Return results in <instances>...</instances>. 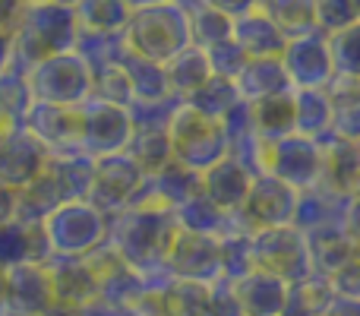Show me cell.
I'll use <instances>...</instances> for the list:
<instances>
[{
    "mask_svg": "<svg viewBox=\"0 0 360 316\" xmlns=\"http://www.w3.org/2000/svg\"><path fill=\"white\" fill-rule=\"evenodd\" d=\"M25 4H29V0H0V29H10V32L16 29Z\"/></svg>",
    "mask_w": 360,
    "mask_h": 316,
    "instance_id": "obj_39",
    "label": "cell"
},
{
    "mask_svg": "<svg viewBox=\"0 0 360 316\" xmlns=\"http://www.w3.org/2000/svg\"><path fill=\"white\" fill-rule=\"evenodd\" d=\"M124 152L143 168V174H155V171H162L165 165L174 161L171 139H168L165 127H133V137Z\"/></svg>",
    "mask_w": 360,
    "mask_h": 316,
    "instance_id": "obj_27",
    "label": "cell"
},
{
    "mask_svg": "<svg viewBox=\"0 0 360 316\" xmlns=\"http://www.w3.org/2000/svg\"><path fill=\"white\" fill-rule=\"evenodd\" d=\"M205 57H209L212 76H221V80H234V76L243 70V63H247V54L240 51V44H237L234 38L205 48Z\"/></svg>",
    "mask_w": 360,
    "mask_h": 316,
    "instance_id": "obj_34",
    "label": "cell"
},
{
    "mask_svg": "<svg viewBox=\"0 0 360 316\" xmlns=\"http://www.w3.org/2000/svg\"><path fill=\"white\" fill-rule=\"evenodd\" d=\"M124 44L130 54L152 63H168L184 48L193 44L190 13L184 4H155L139 6L124 25Z\"/></svg>",
    "mask_w": 360,
    "mask_h": 316,
    "instance_id": "obj_3",
    "label": "cell"
},
{
    "mask_svg": "<svg viewBox=\"0 0 360 316\" xmlns=\"http://www.w3.org/2000/svg\"><path fill=\"white\" fill-rule=\"evenodd\" d=\"M127 80H130V89H133V101H165V99H174L168 89V76H165V67L162 63H152V61H143V57L130 54L127 51L124 61Z\"/></svg>",
    "mask_w": 360,
    "mask_h": 316,
    "instance_id": "obj_28",
    "label": "cell"
},
{
    "mask_svg": "<svg viewBox=\"0 0 360 316\" xmlns=\"http://www.w3.org/2000/svg\"><path fill=\"white\" fill-rule=\"evenodd\" d=\"M250 266L278 275L288 285L313 275L304 231L294 228V225L253 231V234H250Z\"/></svg>",
    "mask_w": 360,
    "mask_h": 316,
    "instance_id": "obj_6",
    "label": "cell"
},
{
    "mask_svg": "<svg viewBox=\"0 0 360 316\" xmlns=\"http://www.w3.org/2000/svg\"><path fill=\"white\" fill-rule=\"evenodd\" d=\"M186 13H190V35H193V44H196V48L205 51V48H212V44L228 42L231 38L234 19H228L224 13L205 6L202 0H199V4H190Z\"/></svg>",
    "mask_w": 360,
    "mask_h": 316,
    "instance_id": "obj_33",
    "label": "cell"
},
{
    "mask_svg": "<svg viewBox=\"0 0 360 316\" xmlns=\"http://www.w3.org/2000/svg\"><path fill=\"white\" fill-rule=\"evenodd\" d=\"M326 38H329V54H332L335 76L360 80V19L342 25L335 32H326Z\"/></svg>",
    "mask_w": 360,
    "mask_h": 316,
    "instance_id": "obj_32",
    "label": "cell"
},
{
    "mask_svg": "<svg viewBox=\"0 0 360 316\" xmlns=\"http://www.w3.org/2000/svg\"><path fill=\"white\" fill-rule=\"evenodd\" d=\"M313 4H316V25L323 32H335L357 19L354 0H313Z\"/></svg>",
    "mask_w": 360,
    "mask_h": 316,
    "instance_id": "obj_35",
    "label": "cell"
},
{
    "mask_svg": "<svg viewBox=\"0 0 360 316\" xmlns=\"http://www.w3.org/2000/svg\"><path fill=\"white\" fill-rule=\"evenodd\" d=\"M335 301V288L326 275H307V279L288 285V301L281 316H326L329 304Z\"/></svg>",
    "mask_w": 360,
    "mask_h": 316,
    "instance_id": "obj_25",
    "label": "cell"
},
{
    "mask_svg": "<svg viewBox=\"0 0 360 316\" xmlns=\"http://www.w3.org/2000/svg\"><path fill=\"white\" fill-rule=\"evenodd\" d=\"M281 63H285V73L291 80V89H326L335 76L329 38L323 29L288 38L285 51H281Z\"/></svg>",
    "mask_w": 360,
    "mask_h": 316,
    "instance_id": "obj_12",
    "label": "cell"
},
{
    "mask_svg": "<svg viewBox=\"0 0 360 316\" xmlns=\"http://www.w3.org/2000/svg\"><path fill=\"white\" fill-rule=\"evenodd\" d=\"M231 38L240 44V51L247 57H281V51H285V44H288V35L259 6L234 19Z\"/></svg>",
    "mask_w": 360,
    "mask_h": 316,
    "instance_id": "obj_20",
    "label": "cell"
},
{
    "mask_svg": "<svg viewBox=\"0 0 360 316\" xmlns=\"http://www.w3.org/2000/svg\"><path fill=\"white\" fill-rule=\"evenodd\" d=\"M250 184H253V174L231 156H224L218 165H212L209 171H202V193L224 212V215H234V212L240 209L247 193H250Z\"/></svg>",
    "mask_w": 360,
    "mask_h": 316,
    "instance_id": "obj_18",
    "label": "cell"
},
{
    "mask_svg": "<svg viewBox=\"0 0 360 316\" xmlns=\"http://www.w3.org/2000/svg\"><path fill=\"white\" fill-rule=\"evenodd\" d=\"M16 218V190L0 184V225L13 222Z\"/></svg>",
    "mask_w": 360,
    "mask_h": 316,
    "instance_id": "obj_40",
    "label": "cell"
},
{
    "mask_svg": "<svg viewBox=\"0 0 360 316\" xmlns=\"http://www.w3.org/2000/svg\"><path fill=\"white\" fill-rule=\"evenodd\" d=\"M297 196L291 184L272 177V174H256L243 206L234 212V225L243 231H262V228H281V225H294V212H297Z\"/></svg>",
    "mask_w": 360,
    "mask_h": 316,
    "instance_id": "obj_9",
    "label": "cell"
},
{
    "mask_svg": "<svg viewBox=\"0 0 360 316\" xmlns=\"http://www.w3.org/2000/svg\"><path fill=\"white\" fill-rule=\"evenodd\" d=\"M48 161L51 152L25 127H19L0 143V184L10 190H22L48 168Z\"/></svg>",
    "mask_w": 360,
    "mask_h": 316,
    "instance_id": "obj_15",
    "label": "cell"
},
{
    "mask_svg": "<svg viewBox=\"0 0 360 316\" xmlns=\"http://www.w3.org/2000/svg\"><path fill=\"white\" fill-rule=\"evenodd\" d=\"M262 174L291 184L294 190H310L323 177V146L319 139L288 133L281 139H262Z\"/></svg>",
    "mask_w": 360,
    "mask_h": 316,
    "instance_id": "obj_8",
    "label": "cell"
},
{
    "mask_svg": "<svg viewBox=\"0 0 360 316\" xmlns=\"http://www.w3.org/2000/svg\"><path fill=\"white\" fill-rule=\"evenodd\" d=\"M79 23L70 6H57L48 0H29L13 29V70L25 73L38 61L51 54L73 51L79 42Z\"/></svg>",
    "mask_w": 360,
    "mask_h": 316,
    "instance_id": "obj_1",
    "label": "cell"
},
{
    "mask_svg": "<svg viewBox=\"0 0 360 316\" xmlns=\"http://www.w3.org/2000/svg\"><path fill=\"white\" fill-rule=\"evenodd\" d=\"M202 4L212 6V10H218V13H224L228 19H237V16H243V13L256 10L259 0H202Z\"/></svg>",
    "mask_w": 360,
    "mask_h": 316,
    "instance_id": "obj_38",
    "label": "cell"
},
{
    "mask_svg": "<svg viewBox=\"0 0 360 316\" xmlns=\"http://www.w3.org/2000/svg\"><path fill=\"white\" fill-rule=\"evenodd\" d=\"M323 146V177L319 187H326L329 193L351 199L360 193V143L342 139L335 133H329L326 139H319Z\"/></svg>",
    "mask_w": 360,
    "mask_h": 316,
    "instance_id": "obj_17",
    "label": "cell"
},
{
    "mask_svg": "<svg viewBox=\"0 0 360 316\" xmlns=\"http://www.w3.org/2000/svg\"><path fill=\"white\" fill-rule=\"evenodd\" d=\"M114 222L111 247L130 263L133 269L139 263L165 266L171 253L180 225L174 218V209H165L155 203H133L124 212H117Z\"/></svg>",
    "mask_w": 360,
    "mask_h": 316,
    "instance_id": "obj_2",
    "label": "cell"
},
{
    "mask_svg": "<svg viewBox=\"0 0 360 316\" xmlns=\"http://www.w3.org/2000/svg\"><path fill=\"white\" fill-rule=\"evenodd\" d=\"M168 139H171V152L174 161L190 171L202 174L212 165H218L228 156V133L224 124L215 118H205L196 108H190L186 101H180L168 120Z\"/></svg>",
    "mask_w": 360,
    "mask_h": 316,
    "instance_id": "obj_4",
    "label": "cell"
},
{
    "mask_svg": "<svg viewBox=\"0 0 360 316\" xmlns=\"http://www.w3.org/2000/svg\"><path fill=\"white\" fill-rule=\"evenodd\" d=\"M186 105L196 108L199 114L205 118H215V120H224L237 105H240V95H237V86L234 80H221V76H212L205 80L196 92L186 99Z\"/></svg>",
    "mask_w": 360,
    "mask_h": 316,
    "instance_id": "obj_31",
    "label": "cell"
},
{
    "mask_svg": "<svg viewBox=\"0 0 360 316\" xmlns=\"http://www.w3.org/2000/svg\"><path fill=\"white\" fill-rule=\"evenodd\" d=\"M19 127H22V124H19V120H16V118H13V114H10V111H6V108H4V105H0V143H4V139H6V137H10V133H13V130H19Z\"/></svg>",
    "mask_w": 360,
    "mask_h": 316,
    "instance_id": "obj_42",
    "label": "cell"
},
{
    "mask_svg": "<svg viewBox=\"0 0 360 316\" xmlns=\"http://www.w3.org/2000/svg\"><path fill=\"white\" fill-rule=\"evenodd\" d=\"M44 234L54 250L67 256H86L98 244H105L108 234V215L95 209L89 199H70L60 203L48 218H44Z\"/></svg>",
    "mask_w": 360,
    "mask_h": 316,
    "instance_id": "obj_7",
    "label": "cell"
},
{
    "mask_svg": "<svg viewBox=\"0 0 360 316\" xmlns=\"http://www.w3.org/2000/svg\"><path fill=\"white\" fill-rule=\"evenodd\" d=\"M342 228H345V234L351 237V244H354V250H357V256H360V193L348 199V209H345Z\"/></svg>",
    "mask_w": 360,
    "mask_h": 316,
    "instance_id": "obj_37",
    "label": "cell"
},
{
    "mask_svg": "<svg viewBox=\"0 0 360 316\" xmlns=\"http://www.w3.org/2000/svg\"><path fill=\"white\" fill-rule=\"evenodd\" d=\"M165 76H168L171 95L180 99V101H186L205 80H212L209 57H205L202 48L190 44V48H184L177 57H171V61L165 63Z\"/></svg>",
    "mask_w": 360,
    "mask_h": 316,
    "instance_id": "obj_24",
    "label": "cell"
},
{
    "mask_svg": "<svg viewBox=\"0 0 360 316\" xmlns=\"http://www.w3.org/2000/svg\"><path fill=\"white\" fill-rule=\"evenodd\" d=\"M76 23L82 32H98V35H124V25L130 19L133 6L127 0H79L73 6Z\"/></svg>",
    "mask_w": 360,
    "mask_h": 316,
    "instance_id": "obj_26",
    "label": "cell"
},
{
    "mask_svg": "<svg viewBox=\"0 0 360 316\" xmlns=\"http://www.w3.org/2000/svg\"><path fill=\"white\" fill-rule=\"evenodd\" d=\"M22 127L51 152V156H70L82 152V105H48V101H32L25 111Z\"/></svg>",
    "mask_w": 360,
    "mask_h": 316,
    "instance_id": "obj_11",
    "label": "cell"
},
{
    "mask_svg": "<svg viewBox=\"0 0 360 316\" xmlns=\"http://www.w3.org/2000/svg\"><path fill=\"white\" fill-rule=\"evenodd\" d=\"M304 237H307V250H310L313 272L326 275V279H332L338 269L348 266V263L357 256L354 244H351V237L345 234L342 225H326V228L304 231Z\"/></svg>",
    "mask_w": 360,
    "mask_h": 316,
    "instance_id": "obj_21",
    "label": "cell"
},
{
    "mask_svg": "<svg viewBox=\"0 0 360 316\" xmlns=\"http://www.w3.org/2000/svg\"><path fill=\"white\" fill-rule=\"evenodd\" d=\"M165 266L171 269L174 279H190V282H205L215 285L224 279L221 269V241L218 234H196V231H177L171 253Z\"/></svg>",
    "mask_w": 360,
    "mask_h": 316,
    "instance_id": "obj_14",
    "label": "cell"
},
{
    "mask_svg": "<svg viewBox=\"0 0 360 316\" xmlns=\"http://www.w3.org/2000/svg\"><path fill=\"white\" fill-rule=\"evenodd\" d=\"M259 10L266 13L288 38L319 29L316 4H313V0H259Z\"/></svg>",
    "mask_w": 360,
    "mask_h": 316,
    "instance_id": "obj_29",
    "label": "cell"
},
{
    "mask_svg": "<svg viewBox=\"0 0 360 316\" xmlns=\"http://www.w3.org/2000/svg\"><path fill=\"white\" fill-rule=\"evenodd\" d=\"M329 282H332V288H335V294H345V298H360V256H354L348 266L338 269Z\"/></svg>",
    "mask_w": 360,
    "mask_h": 316,
    "instance_id": "obj_36",
    "label": "cell"
},
{
    "mask_svg": "<svg viewBox=\"0 0 360 316\" xmlns=\"http://www.w3.org/2000/svg\"><path fill=\"white\" fill-rule=\"evenodd\" d=\"M25 82L32 89V99L48 105L79 108L92 99V70L76 51L38 61L32 70H25Z\"/></svg>",
    "mask_w": 360,
    "mask_h": 316,
    "instance_id": "obj_5",
    "label": "cell"
},
{
    "mask_svg": "<svg viewBox=\"0 0 360 316\" xmlns=\"http://www.w3.org/2000/svg\"><path fill=\"white\" fill-rule=\"evenodd\" d=\"M127 4H130L133 10H139V6H155V4H184V6H190V4H199V0H127Z\"/></svg>",
    "mask_w": 360,
    "mask_h": 316,
    "instance_id": "obj_43",
    "label": "cell"
},
{
    "mask_svg": "<svg viewBox=\"0 0 360 316\" xmlns=\"http://www.w3.org/2000/svg\"><path fill=\"white\" fill-rule=\"evenodd\" d=\"M13 70V32L0 29V76Z\"/></svg>",
    "mask_w": 360,
    "mask_h": 316,
    "instance_id": "obj_41",
    "label": "cell"
},
{
    "mask_svg": "<svg viewBox=\"0 0 360 316\" xmlns=\"http://www.w3.org/2000/svg\"><path fill=\"white\" fill-rule=\"evenodd\" d=\"M231 291L243 316H281L288 301V282L262 269H250L231 279Z\"/></svg>",
    "mask_w": 360,
    "mask_h": 316,
    "instance_id": "obj_16",
    "label": "cell"
},
{
    "mask_svg": "<svg viewBox=\"0 0 360 316\" xmlns=\"http://www.w3.org/2000/svg\"><path fill=\"white\" fill-rule=\"evenodd\" d=\"M133 137L130 108L89 99L82 105V152L92 158L124 152Z\"/></svg>",
    "mask_w": 360,
    "mask_h": 316,
    "instance_id": "obj_13",
    "label": "cell"
},
{
    "mask_svg": "<svg viewBox=\"0 0 360 316\" xmlns=\"http://www.w3.org/2000/svg\"><path fill=\"white\" fill-rule=\"evenodd\" d=\"M294 133L310 139L332 133V101L326 89H294Z\"/></svg>",
    "mask_w": 360,
    "mask_h": 316,
    "instance_id": "obj_23",
    "label": "cell"
},
{
    "mask_svg": "<svg viewBox=\"0 0 360 316\" xmlns=\"http://www.w3.org/2000/svg\"><path fill=\"white\" fill-rule=\"evenodd\" d=\"M146 174L127 152L95 158L92 187H89V203L101 209L105 215H117L127 206H133L143 193Z\"/></svg>",
    "mask_w": 360,
    "mask_h": 316,
    "instance_id": "obj_10",
    "label": "cell"
},
{
    "mask_svg": "<svg viewBox=\"0 0 360 316\" xmlns=\"http://www.w3.org/2000/svg\"><path fill=\"white\" fill-rule=\"evenodd\" d=\"M234 86L240 101H247V105L269 99V95L291 92V80L285 73L281 57H247L243 70L234 76Z\"/></svg>",
    "mask_w": 360,
    "mask_h": 316,
    "instance_id": "obj_19",
    "label": "cell"
},
{
    "mask_svg": "<svg viewBox=\"0 0 360 316\" xmlns=\"http://www.w3.org/2000/svg\"><path fill=\"white\" fill-rule=\"evenodd\" d=\"M250 108V124H253L259 139H281L294 133V89L281 95H269V99L253 101Z\"/></svg>",
    "mask_w": 360,
    "mask_h": 316,
    "instance_id": "obj_22",
    "label": "cell"
},
{
    "mask_svg": "<svg viewBox=\"0 0 360 316\" xmlns=\"http://www.w3.org/2000/svg\"><path fill=\"white\" fill-rule=\"evenodd\" d=\"M174 218L184 231H196V234H221L224 225H228V215L202 190L193 193L190 199H184L174 209Z\"/></svg>",
    "mask_w": 360,
    "mask_h": 316,
    "instance_id": "obj_30",
    "label": "cell"
},
{
    "mask_svg": "<svg viewBox=\"0 0 360 316\" xmlns=\"http://www.w3.org/2000/svg\"><path fill=\"white\" fill-rule=\"evenodd\" d=\"M48 4H57V6H70V10H73V6L79 4V0H48Z\"/></svg>",
    "mask_w": 360,
    "mask_h": 316,
    "instance_id": "obj_44",
    "label": "cell"
}]
</instances>
